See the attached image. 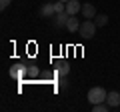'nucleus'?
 Wrapping results in <instances>:
<instances>
[{"label": "nucleus", "mask_w": 120, "mask_h": 112, "mask_svg": "<svg viewBox=\"0 0 120 112\" xmlns=\"http://www.w3.org/2000/svg\"><path fill=\"white\" fill-rule=\"evenodd\" d=\"M66 12H68L70 16H76L78 12H82V4L78 0H68V2H66Z\"/></svg>", "instance_id": "4"}, {"label": "nucleus", "mask_w": 120, "mask_h": 112, "mask_svg": "<svg viewBox=\"0 0 120 112\" xmlns=\"http://www.w3.org/2000/svg\"><path fill=\"white\" fill-rule=\"evenodd\" d=\"M38 74H40L38 66H28V76H30V78H36Z\"/></svg>", "instance_id": "13"}, {"label": "nucleus", "mask_w": 120, "mask_h": 112, "mask_svg": "<svg viewBox=\"0 0 120 112\" xmlns=\"http://www.w3.org/2000/svg\"><path fill=\"white\" fill-rule=\"evenodd\" d=\"M106 90L102 86H94L88 90V102L90 104H100V102H106Z\"/></svg>", "instance_id": "2"}, {"label": "nucleus", "mask_w": 120, "mask_h": 112, "mask_svg": "<svg viewBox=\"0 0 120 112\" xmlns=\"http://www.w3.org/2000/svg\"><path fill=\"white\" fill-rule=\"evenodd\" d=\"M108 108H110V104H108V102H100V104H92V110H94V112H106Z\"/></svg>", "instance_id": "12"}, {"label": "nucleus", "mask_w": 120, "mask_h": 112, "mask_svg": "<svg viewBox=\"0 0 120 112\" xmlns=\"http://www.w3.org/2000/svg\"><path fill=\"white\" fill-rule=\"evenodd\" d=\"M62 2H68V0H62Z\"/></svg>", "instance_id": "15"}, {"label": "nucleus", "mask_w": 120, "mask_h": 112, "mask_svg": "<svg viewBox=\"0 0 120 112\" xmlns=\"http://www.w3.org/2000/svg\"><path fill=\"white\" fill-rule=\"evenodd\" d=\"M94 22H96V26H106L108 24V16H106V14H96Z\"/></svg>", "instance_id": "9"}, {"label": "nucleus", "mask_w": 120, "mask_h": 112, "mask_svg": "<svg viewBox=\"0 0 120 112\" xmlns=\"http://www.w3.org/2000/svg\"><path fill=\"white\" fill-rule=\"evenodd\" d=\"M68 72H70V66L66 64V62H62V64H60L58 68H56V74H58V76H66Z\"/></svg>", "instance_id": "10"}, {"label": "nucleus", "mask_w": 120, "mask_h": 112, "mask_svg": "<svg viewBox=\"0 0 120 112\" xmlns=\"http://www.w3.org/2000/svg\"><path fill=\"white\" fill-rule=\"evenodd\" d=\"M106 102L110 104V108H116V106H120V92H116V90L108 92V96H106Z\"/></svg>", "instance_id": "5"}, {"label": "nucleus", "mask_w": 120, "mask_h": 112, "mask_svg": "<svg viewBox=\"0 0 120 112\" xmlns=\"http://www.w3.org/2000/svg\"><path fill=\"white\" fill-rule=\"evenodd\" d=\"M82 16L84 18H94L96 16V8L92 4H82Z\"/></svg>", "instance_id": "7"}, {"label": "nucleus", "mask_w": 120, "mask_h": 112, "mask_svg": "<svg viewBox=\"0 0 120 112\" xmlns=\"http://www.w3.org/2000/svg\"><path fill=\"white\" fill-rule=\"evenodd\" d=\"M78 34H80L84 40H90L96 34V22L92 20V18H86V20L80 24V28H78Z\"/></svg>", "instance_id": "1"}, {"label": "nucleus", "mask_w": 120, "mask_h": 112, "mask_svg": "<svg viewBox=\"0 0 120 112\" xmlns=\"http://www.w3.org/2000/svg\"><path fill=\"white\" fill-rule=\"evenodd\" d=\"M68 18H70L68 12H60V14H58V20H56V24H58V26H66Z\"/></svg>", "instance_id": "11"}, {"label": "nucleus", "mask_w": 120, "mask_h": 112, "mask_svg": "<svg viewBox=\"0 0 120 112\" xmlns=\"http://www.w3.org/2000/svg\"><path fill=\"white\" fill-rule=\"evenodd\" d=\"M10 2H12V0H0V8L4 10V8H6V6H8V4H10Z\"/></svg>", "instance_id": "14"}, {"label": "nucleus", "mask_w": 120, "mask_h": 112, "mask_svg": "<svg viewBox=\"0 0 120 112\" xmlns=\"http://www.w3.org/2000/svg\"><path fill=\"white\" fill-rule=\"evenodd\" d=\"M10 76L16 78V80H22L24 76H28V66H22V64H14L10 68Z\"/></svg>", "instance_id": "3"}, {"label": "nucleus", "mask_w": 120, "mask_h": 112, "mask_svg": "<svg viewBox=\"0 0 120 112\" xmlns=\"http://www.w3.org/2000/svg\"><path fill=\"white\" fill-rule=\"evenodd\" d=\"M54 14H56V6L52 4V2H46V4L42 6V16L50 18V16H54Z\"/></svg>", "instance_id": "8"}, {"label": "nucleus", "mask_w": 120, "mask_h": 112, "mask_svg": "<svg viewBox=\"0 0 120 112\" xmlns=\"http://www.w3.org/2000/svg\"><path fill=\"white\" fill-rule=\"evenodd\" d=\"M82 22H78L76 16H70L68 22H66V28H68V32H78V28H80Z\"/></svg>", "instance_id": "6"}]
</instances>
